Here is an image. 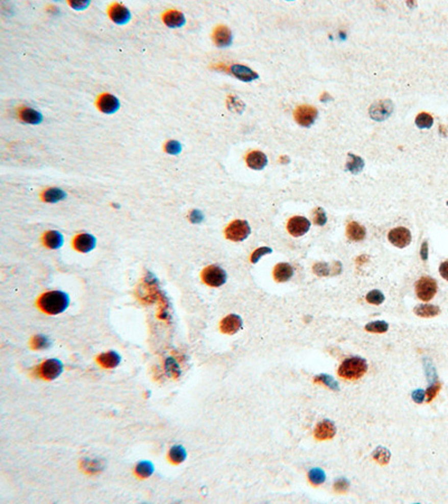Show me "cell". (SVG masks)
I'll return each mask as SVG.
<instances>
[{
    "mask_svg": "<svg viewBox=\"0 0 448 504\" xmlns=\"http://www.w3.org/2000/svg\"><path fill=\"white\" fill-rule=\"evenodd\" d=\"M70 303L68 294L62 291H51L42 295L38 300V306L46 314L59 315L67 309Z\"/></svg>",
    "mask_w": 448,
    "mask_h": 504,
    "instance_id": "obj_1",
    "label": "cell"
},
{
    "mask_svg": "<svg viewBox=\"0 0 448 504\" xmlns=\"http://www.w3.org/2000/svg\"><path fill=\"white\" fill-rule=\"evenodd\" d=\"M367 371V363L364 358L359 356H353L345 358L340 368H338V375L346 380H358L362 378Z\"/></svg>",
    "mask_w": 448,
    "mask_h": 504,
    "instance_id": "obj_2",
    "label": "cell"
},
{
    "mask_svg": "<svg viewBox=\"0 0 448 504\" xmlns=\"http://www.w3.org/2000/svg\"><path fill=\"white\" fill-rule=\"evenodd\" d=\"M227 272L219 266L211 265L202 272V279L210 287H221L227 282Z\"/></svg>",
    "mask_w": 448,
    "mask_h": 504,
    "instance_id": "obj_3",
    "label": "cell"
},
{
    "mask_svg": "<svg viewBox=\"0 0 448 504\" xmlns=\"http://www.w3.org/2000/svg\"><path fill=\"white\" fill-rule=\"evenodd\" d=\"M250 225L246 221H243V220H235V221L230 223L226 229V236L229 240L235 242L245 240L250 235Z\"/></svg>",
    "mask_w": 448,
    "mask_h": 504,
    "instance_id": "obj_4",
    "label": "cell"
},
{
    "mask_svg": "<svg viewBox=\"0 0 448 504\" xmlns=\"http://www.w3.org/2000/svg\"><path fill=\"white\" fill-rule=\"evenodd\" d=\"M437 293V282L432 277H422L416 283V294L419 299L429 302Z\"/></svg>",
    "mask_w": 448,
    "mask_h": 504,
    "instance_id": "obj_5",
    "label": "cell"
},
{
    "mask_svg": "<svg viewBox=\"0 0 448 504\" xmlns=\"http://www.w3.org/2000/svg\"><path fill=\"white\" fill-rule=\"evenodd\" d=\"M317 114H318L317 110L312 106H300L296 108L294 112V117L298 125H301L302 127H306L307 128V127H311L315 123L316 118H317Z\"/></svg>",
    "mask_w": 448,
    "mask_h": 504,
    "instance_id": "obj_6",
    "label": "cell"
},
{
    "mask_svg": "<svg viewBox=\"0 0 448 504\" xmlns=\"http://www.w3.org/2000/svg\"><path fill=\"white\" fill-rule=\"evenodd\" d=\"M63 368V363L59 358H48L39 367V372L46 380H55L62 374Z\"/></svg>",
    "mask_w": 448,
    "mask_h": 504,
    "instance_id": "obj_7",
    "label": "cell"
},
{
    "mask_svg": "<svg viewBox=\"0 0 448 504\" xmlns=\"http://www.w3.org/2000/svg\"><path fill=\"white\" fill-rule=\"evenodd\" d=\"M388 239L390 243H392L394 247L404 249L410 245L411 242V233L410 231L406 228H395L390 231L388 234Z\"/></svg>",
    "mask_w": 448,
    "mask_h": 504,
    "instance_id": "obj_8",
    "label": "cell"
},
{
    "mask_svg": "<svg viewBox=\"0 0 448 504\" xmlns=\"http://www.w3.org/2000/svg\"><path fill=\"white\" fill-rule=\"evenodd\" d=\"M309 229H311V222L304 217L291 218L288 221V224H287V230L292 236H302L306 234Z\"/></svg>",
    "mask_w": 448,
    "mask_h": 504,
    "instance_id": "obj_9",
    "label": "cell"
},
{
    "mask_svg": "<svg viewBox=\"0 0 448 504\" xmlns=\"http://www.w3.org/2000/svg\"><path fill=\"white\" fill-rule=\"evenodd\" d=\"M109 17L118 25H125L130 20L131 14L129 9L121 4H112L108 9Z\"/></svg>",
    "mask_w": 448,
    "mask_h": 504,
    "instance_id": "obj_10",
    "label": "cell"
},
{
    "mask_svg": "<svg viewBox=\"0 0 448 504\" xmlns=\"http://www.w3.org/2000/svg\"><path fill=\"white\" fill-rule=\"evenodd\" d=\"M96 106L103 113L111 114L118 111L120 108V102L117 97H114L110 93H103L97 98Z\"/></svg>",
    "mask_w": 448,
    "mask_h": 504,
    "instance_id": "obj_11",
    "label": "cell"
},
{
    "mask_svg": "<svg viewBox=\"0 0 448 504\" xmlns=\"http://www.w3.org/2000/svg\"><path fill=\"white\" fill-rule=\"evenodd\" d=\"M392 110H393V106L391 101L381 100V101H377L370 108V114L375 120L382 121L390 117V114L392 113Z\"/></svg>",
    "mask_w": 448,
    "mask_h": 504,
    "instance_id": "obj_12",
    "label": "cell"
},
{
    "mask_svg": "<svg viewBox=\"0 0 448 504\" xmlns=\"http://www.w3.org/2000/svg\"><path fill=\"white\" fill-rule=\"evenodd\" d=\"M73 246L79 252L88 253L95 248L96 239L90 233H80L74 237Z\"/></svg>",
    "mask_w": 448,
    "mask_h": 504,
    "instance_id": "obj_13",
    "label": "cell"
},
{
    "mask_svg": "<svg viewBox=\"0 0 448 504\" xmlns=\"http://www.w3.org/2000/svg\"><path fill=\"white\" fill-rule=\"evenodd\" d=\"M242 324H243L242 318H241L239 315L231 314L223 318L220 324V328L224 334L232 335L238 333L240 329L242 328Z\"/></svg>",
    "mask_w": 448,
    "mask_h": 504,
    "instance_id": "obj_14",
    "label": "cell"
},
{
    "mask_svg": "<svg viewBox=\"0 0 448 504\" xmlns=\"http://www.w3.org/2000/svg\"><path fill=\"white\" fill-rule=\"evenodd\" d=\"M336 428L331 420H323L318 422L315 428L314 436L317 440H329L335 436Z\"/></svg>",
    "mask_w": 448,
    "mask_h": 504,
    "instance_id": "obj_15",
    "label": "cell"
},
{
    "mask_svg": "<svg viewBox=\"0 0 448 504\" xmlns=\"http://www.w3.org/2000/svg\"><path fill=\"white\" fill-rule=\"evenodd\" d=\"M232 33L227 26L216 27L213 33V40L219 47H228L232 43Z\"/></svg>",
    "mask_w": 448,
    "mask_h": 504,
    "instance_id": "obj_16",
    "label": "cell"
},
{
    "mask_svg": "<svg viewBox=\"0 0 448 504\" xmlns=\"http://www.w3.org/2000/svg\"><path fill=\"white\" fill-rule=\"evenodd\" d=\"M230 69H231V73L235 78L243 81V82H251V81L257 80L259 78V75H258L255 71H252V69L249 68L248 66L241 64H233Z\"/></svg>",
    "mask_w": 448,
    "mask_h": 504,
    "instance_id": "obj_17",
    "label": "cell"
},
{
    "mask_svg": "<svg viewBox=\"0 0 448 504\" xmlns=\"http://www.w3.org/2000/svg\"><path fill=\"white\" fill-rule=\"evenodd\" d=\"M245 161H246V165H248L250 168H252V170L260 171V170H263V168L267 166L268 158L265 154L256 150V152H251L248 154V156H246V158H245Z\"/></svg>",
    "mask_w": 448,
    "mask_h": 504,
    "instance_id": "obj_18",
    "label": "cell"
},
{
    "mask_svg": "<svg viewBox=\"0 0 448 504\" xmlns=\"http://www.w3.org/2000/svg\"><path fill=\"white\" fill-rule=\"evenodd\" d=\"M97 362L106 369H114L119 366L120 362H121V356H120L119 353L116 351H108L99 355V357H97Z\"/></svg>",
    "mask_w": 448,
    "mask_h": 504,
    "instance_id": "obj_19",
    "label": "cell"
},
{
    "mask_svg": "<svg viewBox=\"0 0 448 504\" xmlns=\"http://www.w3.org/2000/svg\"><path fill=\"white\" fill-rule=\"evenodd\" d=\"M43 242L46 247L52 249V250H56V249H60L64 245V237H63V234L59 232V231L51 230L44 233Z\"/></svg>",
    "mask_w": 448,
    "mask_h": 504,
    "instance_id": "obj_20",
    "label": "cell"
},
{
    "mask_svg": "<svg viewBox=\"0 0 448 504\" xmlns=\"http://www.w3.org/2000/svg\"><path fill=\"white\" fill-rule=\"evenodd\" d=\"M163 20L166 25L170 28H179L185 25L186 19L181 11L167 10L163 15Z\"/></svg>",
    "mask_w": 448,
    "mask_h": 504,
    "instance_id": "obj_21",
    "label": "cell"
},
{
    "mask_svg": "<svg viewBox=\"0 0 448 504\" xmlns=\"http://www.w3.org/2000/svg\"><path fill=\"white\" fill-rule=\"evenodd\" d=\"M18 115L21 121L30 125H39L43 121V115L32 108H20Z\"/></svg>",
    "mask_w": 448,
    "mask_h": 504,
    "instance_id": "obj_22",
    "label": "cell"
},
{
    "mask_svg": "<svg viewBox=\"0 0 448 504\" xmlns=\"http://www.w3.org/2000/svg\"><path fill=\"white\" fill-rule=\"evenodd\" d=\"M292 275H294V269L289 263H278L273 269V278L278 282L288 281Z\"/></svg>",
    "mask_w": 448,
    "mask_h": 504,
    "instance_id": "obj_23",
    "label": "cell"
},
{
    "mask_svg": "<svg viewBox=\"0 0 448 504\" xmlns=\"http://www.w3.org/2000/svg\"><path fill=\"white\" fill-rule=\"evenodd\" d=\"M365 229L358 222L349 223L346 228V235L352 241H362L365 237Z\"/></svg>",
    "mask_w": 448,
    "mask_h": 504,
    "instance_id": "obj_24",
    "label": "cell"
},
{
    "mask_svg": "<svg viewBox=\"0 0 448 504\" xmlns=\"http://www.w3.org/2000/svg\"><path fill=\"white\" fill-rule=\"evenodd\" d=\"M168 457L174 464H182L187 459V450L183 445H174L169 449Z\"/></svg>",
    "mask_w": 448,
    "mask_h": 504,
    "instance_id": "obj_25",
    "label": "cell"
},
{
    "mask_svg": "<svg viewBox=\"0 0 448 504\" xmlns=\"http://www.w3.org/2000/svg\"><path fill=\"white\" fill-rule=\"evenodd\" d=\"M135 472H136V474L139 477H141V478H148V477H151L152 475L154 474V472H155V465L153 464V462L147 461V460H143V461H140L136 465Z\"/></svg>",
    "mask_w": 448,
    "mask_h": 504,
    "instance_id": "obj_26",
    "label": "cell"
},
{
    "mask_svg": "<svg viewBox=\"0 0 448 504\" xmlns=\"http://www.w3.org/2000/svg\"><path fill=\"white\" fill-rule=\"evenodd\" d=\"M66 198V193L61 188H48L43 193V200L48 203H57Z\"/></svg>",
    "mask_w": 448,
    "mask_h": 504,
    "instance_id": "obj_27",
    "label": "cell"
},
{
    "mask_svg": "<svg viewBox=\"0 0 448 504\" xmlns=\"http://www.w3.org/2000/svg\"><path fill=\"white\" fill-rule=\"evenodd\" d=\"M364 168V160L362 159L359 156H355L353 154H349L347 161H346V170L349 172H351L353 174H358L362 172V170Z\"/></svg>",
    "mask_w": 448,
    "mask_h": 504,
    "instance_id": "obj_28",
    "label": "cell"
},
{
    "mask_svg": "<svg viewBox=\"0 0 448 504\" xmlns=\"http://www.w3.org/2000/svg\"><path fill=\"white\" fill-rule=\"evenodd\" d=\"M439 313V307L435 305H418L415 308V314L420 317H435Z\"/></svg>",
    "mask_w": 448,
    "mask_h": 504,
    "instance_id": "obj_29",
    "label": "cell"
},
{
    "mask_svg": "<svg viewBox=\"0 0 448 504\" xmlns=\"http://www.w3.org/2000/svg\"><path fill=\"white\" fill-rule=\"evenodd\" d=\"M52 346V341L43 334L35 335L32 340V347L34 350H47Z\"/></svg>",
    "mask_w": 448,
    "mask_h": 504,
    "instance_id": "obj_30",
    "label": "cell"
},
{
    "mask_svg": "<svg viewBox=\"0 0 448 504\" xmlns=\"http://www.w3.org/2000/svg\"><path fill=\"white\" fill-rule=\"evenodd\" d=\"M434 124V119L432 115L427 112L419 113L416 117V125L420 129H428Z\"/></svg>",
    "mask_w": 448,
    "mask_h": 504,
    "instance_id": "obj_31",
    "label": "cell"
},
{
    "mask_svg": "<svg viewBox=\"0 0 448 504\" xmlns=\"http://www.w3.org/2000/svg\"><path fill=\"white\" fill-rule=\"evenodd\" d=\"M388 329H389L388 323H386L384 321L372 322V323H369L365 325V331L370 332V333H384V332H387Z\"/></svg>",
    "mask_w": 448,
    "mask_h": 504,
    "instance_id": "obj_32",
    "label": "cell"
},
{
    "mask_svg": "<svg viewBox=\"0 0 448 504\" xmlns=\"http://www.w3.org/2000/svg\"><path fill=\"white\" fill-rule=\"evenodd\" d=\"M373 459L376 462H378L379 464L381 465H387L390 461V453L387 448L379 447L375 450L373 453Z\"/></svg>",
    "mask_w": 448,
    "mask_h": 504,
    "instance_id": "obj_33",
    "label": "cell"
},
{
    "mask_svg": "<svg viewBox=\"0 0 448 504\" xmlns=\"http://www.w3.org/2000/svg\"><path fill=\"white\" fill-rule=\"evenodd\" d=\"M325 473L320 470V468H313V470L308 473V479L309 482L314 485H319L321 483L325 482Z\"/></svg>",
    "mask_w": 448,
    "mask_h": 504,
    "instance_id": "obj_34",
    "label": "cell"
},
{
    "mask_svg": "<svg viewBox=\"0 0 448 504\" xmlns=\"http://www.w3.org/2000/svg\"><path fill=\"white\" fill-rule=\"evenodd\" d=\"M314 381L315 382H318V383L325 385L326 387H329L330 389H332V390H338V383H337V382L334 379L332 378L331 375L320 374V375L315 376Z\"/></svg>",
    "mask_w": 448,
    "mask_h": 504,
    "instance_id": "obj_35",
    "label": "cell"
},
{
    "mask_svg": "<svg viewBox=\"0 0 448 504\" xmlns=\"http://www.w3.org/2000/svg\"><path fill=\"white\" fill-rule=\"evenodd\" d=\"M366 302L373 305H381L384 302V295L380 291H372L366 295Z\"/></svg>",
    "mask_w": 448,
    "mask_h": 504,
    "instance_id": "obj_36",
    "label": "cell"
},
{
    "mask_svg": "<svg viewBox=\"0 0 448 504\" xmlns=\"http://www.w3.org/2000/svg\"><path fill=\"white\" fill-rule=\"evenodd\" d=\"M313 221L315 224L319 225V227H321V225H324L326 223L327 218H326V213L323 208L316 207V210L313 212Z\"/></svg>",
    "mask_w": 448,
    "mask_h": 504,
    "instance_id": "obj_37",
    "label": "cell"
},
{
    "mask_svg": "<svg viewBox=\"0 0 448 504\" xmlns=\"http://www.w3.org/2000/svg\"><path fill=\"white\" fill-rule=\"evenodd\" d=\"M271 252H272V250L270 248H268V247L258 248L257 250H255L254 252H252V254H251V262L252 263H257L258 261H259L261 257L266 256V254H269V253H271Z\"/></svg>",
    "mask_w": 448,
    "mask_h": 504,
    "instance_id": "obj_38",
    "label": "cell"
},
{
    "mask_svg": "<svg viewBox=\"0 0 448 504\" xmlns=\"http://www.w3.org/2000/svg\"><path fill=\"white\" fill-rule=\"evenodd\" d=\"M165 150L170 155H179L182 152V146L179 141L170 140L165 145Z\"/></svg>",
    "mask_w": 448,
    "mask_h": 504,
    "instance_id": "obj_39",
    "label": "cell"
},
{
    "mask_svg": "<svg viewBox=\"0 0 448 504\" xmlns=\"http://www.w3.org/2000/svg\"><path fill=\"white\" fill-rule=\"evenodd\" d=\"M350 488V483L346 478H338L334 483V491L336 493H346Z\"/></svg>",
    "mask_w": 448,
    "mask_h": 504,
    "instance_id": "obj_40",
    "label": "cell"
},
{
    "mask_svg": "<svg viewBox=\"0 0 448 504\" xmlns=\"http://www.w3.org/2000/svg\"><path fill=\"white\" fill-rule=\"evenodd\" d=\"M440 388H441V385L439 383V382H434L433 385L429 386V388H428L427 391H426V396H427V401L428 402L432 401L433 399L436 396H437V393L439 392Z\"/></svg>",
    "mask_w": 448,
    "mask_h": 504,
    "instance_id": "obj_41",
    "label": "cell"
},
{
    "mask_svg": "<svg viewBox=\"0 0 448 504\" xmlns=\"http://www.w3.org/2000/svg\"><path fill=\"white\" fill-rule=\"evenodd\" d=\"M313 270H314L315 274L317 275V276H319V277H324V276H329L330 275V267H329V265H326L324 262H318V263L314 265Z\"/></svg>",
    "mask_w": 448,
    "mask_h": 504,
    "instance_id": "obj_42",
    "label": "cell"
},
{
    "mask_svg": "<svg viewBox=\"0 0 448 504\" xmlns=\"http://www.w3.org/2000/svg\"><path fill=\"white\" fill-rule=\"evenodd\" d=\"M203 219H204L203 214L201 213V211H198V210H194V211H192L191 214H189V220H191L192 223L198 224L203 221Z\"/></svg>",
    "mask_w": 448,
    "mask_h": 504,
    "instance_id": "obj_43",
    "label": "cell"
},
{
    "mask_svg": "<svg viewBox=\"0 0 448 504\" xmlns=\"http://www.w3.org/2000/svg\"><path fill=\"white\" fill-rule=\"evenodd\" d=\"M425 397H426V392H425L424 390L419 389V390H416V391L412 392L413 401L417 402V403H422L425 400Z\"/></svg>",
    "mask_w": 448,
    "mask_h": 504,
    "instance_id": "obj_44",
    "label": "cell"
},
{
    "mask_svg": "<svg viewBox=\"0 0 448 504\" xmlns=\"http://www.w3.org/2000/svg\"><path fill=\"white\" fill-rule=\"evenodd\" d=\"M439 274L445 280H448V260L439 266Z\"/></svg>",
    "mask_w": 448,
    "mask_h": 504,
    "instance_id": "obj_45",
    "label": "cell"
},
{
    "mask_svg": "<svg viewBox=\"0 0 448 504\" xmlns=\"http://www.w3.org/2000/svg\"><path fill=\"white\" fill-rule=\"evenodd\" d=\"M420 256H421V259L424 260V261H426V260L428 259V245H427V241H424L422 242L421 250H420Z\"/></svg>",
    "mask_w": 448,
    "mask_h": 504,
    "instance_id": "obj_46",
    "label": "cell"
},
{
    "mask_svg": "<svg viewBox=\"0 0 448 504\" xmlns=\"http://www.w3.org/2000/svg\"><path fill=\"white\" fill-rule=\"evenodd\" d=\"M70 5L72 6V7L76 8L77 10H81V9H84L85 7H88L89 3L88 2H81V3H80V2H72V3H70Z\"/></svg>",
    "mask_w": 448,
    "mask_h": 504,
    "instance_id": "obj_47",
    "label": "cell"
},
{
    "mask_svg": "<svg viewBox=\"0 0 448 504\" xmlns=\"http://www.w3.org/2000/svg\"><path fill=\"white\" fill-rule=\"evenodd\" d=\"M280 161L283 164H287V163H289V158L286 157V156H283V157H280Z\"/></svg>",
    "mask_w": 448,
    "mask_h": 504,
    "instance_id": "obj_48",
    "label": "cell"
},
{
    "mask_svg": "<svg viewBox=\"0 0 448 504\" xmlns=\"http://www.w3.org/2000/svg\"><path fill=\"white\" fill-rule=\"evenodd\" d=\"M447 205H448V202H447Z\"/></svg>",
    "mask_w": 448,
    "mask_h": 504,
    "instance_id": "obj_49",
    "label": "cell"
}]
</instances>
